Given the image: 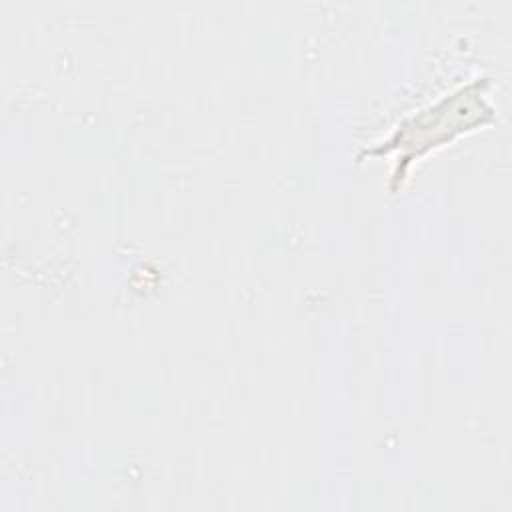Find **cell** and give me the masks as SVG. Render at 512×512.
Segmentation results:
<instances>
[{
    "instance_id": "6da1fadb",
    "label": "cell",
    "mask_w": 512,
    "mask_h": 512,
    "mask_svg": "<svg viewBox=\"0 0 512 512\" xmlns=\"http://www.w3.org/2000/svg\"><path fill=\"white\" fill-rule=\"evenodd\" d=\"M488 120H492V108L484 102L482 82H472L406 118L388 140L364 150L358 158L398 152V162L392 172V184H398L404 180L408 164L414 158Z\"/></svg>"
}]
</instances>
